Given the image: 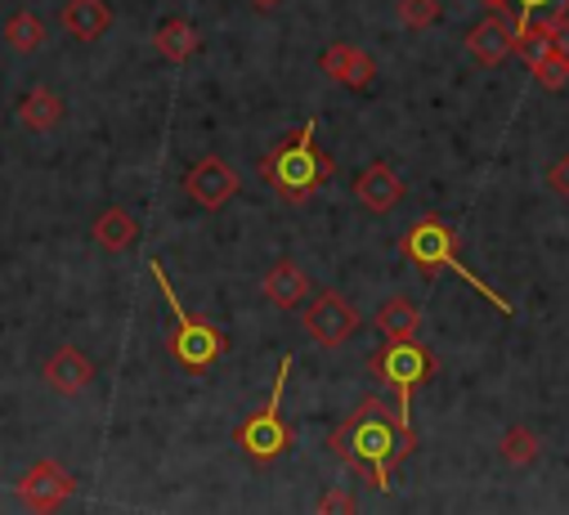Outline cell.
<instances>
[{"label":"cell","mask_w":569,"mask_h":515,"mask_svg":"<svg viewBox=\"0 0 569 515\" xmlns=\"http://www.w3.org/2000/svg\"><path fill=\"white\" fill-rule=\"evenodd\" d=\"M319 72L332 77V81H341V85H350V90H368L372 77H377V63H372L368 50H359L350 41H337V46H328L319 54Z\"/></svg>","instance_id":"obj_11"},{"label":"cell","mask_w":569,"mask_h":515,"mask_svg":"<svg viewBox=\"0 0 569 515\" xmlns=\"http://www.w3.org/2000/svg\"><path fill=\"white\" fill-rule=\"evenodd\" d=\"M520 10V23H542L556 28L560 19H569V0H511Z\"/></svg>","instance_id":"obj_21"},{"label":"cell","mask_w":569,"mask_h":515,"mask_svg":"<svg viewBox=\"0 0 569 515\" xmlns=\"http://www.w3.org/2000/svg\"><path fill=\"white\" fill-rule=\"evenodd\" d=\"M399 23H403L408 32L436 28V23H440V0H399Z\"/></svg>","instance_id":"obj_23"},{"label":"cell","mask_w":569,"mask_h":515,"mask_svg":"<svg viewBox=\"0 0 569 515\" xmlns=\"http://www.w3.org/2000/svg\"><path fill=\"white\" fill-rule=\"evenodd\" d=\"M529 72L538 77V85H542V90H565V85H569V59H565V54H556V50H551L547 59H538Z\"/></svg>","instance_id":"obj_24"},{"label":"cell","mask_w":569,"mask_h":515,"mask_svg":"<svg viewBox=\"0 0 569 515\" xmlns=\"http://www.w3.org/2000/svg\"><path fill=\"white\" fill-rule=\"evenodd\" d=\"M292 367H297V359L292 354H282L278 359V376H273V391H269V404L256 413V417H247L242 426H238V448L256 462V466H269V462H278L282 453L292 448V426L282 422V391H288V376H292Z\"/></svg>","instance_id":"obj_5"},{"label":"cell","mask_w":569,"mask_h":515,"mask_svg":"<svg viewBox=\"0 0 569 515\" xmlns=\"http://www.w3.org/2000/svg\"><path fill=\"white\" fill-rule=\"evenodd\" d=\"M153 46H158V54H162V59L184 63V59H193V54H198V28H193L189 19H167V23L158 28Z\"/></svg>","instance_id":"obj_19"},{"label":"cell","mask_w":569,"mask_h":515,"mask_svg":"<svg viewBox=\"0 0 569 515\" xmlns=\"http://www.w3.org/2000/svg\"><path fill=\"white\" fill-rule=\"evenodd\" d=\"M538 435L529 431V426H511L507 435H502V462H511V466H529L533 457H538Z\"/></svg>","instance_id":"obj_22"},{"label":"cell","mask_w":569,"mask_h":515,"mask_svg":"<svg viewBox=\"0 0 569 515\" xmlns=\"http://www.w3.org/2000/svg\"><path fill=\"white\" fill-rule=\"evenodd\" d=\"M72 488H77V479H72V471H63L59 462H37V466L23 471V479L14 484V493H19V502H23L28 511H59V506L72 497Z\"/></svg>","instance_id":"obj_9"},{"label":"cell","mask_w":569,"mask_h":515,"mask_svg":"<svg viewBox=\"0 0 569 515\" xmlns=\"http://www.w3.org/2000/svg\"><path fill=\"white\" fill-rule=\"evenodd\" d=\"M6 46L23 50V54H37L46 46V23L32 14V10H19L10 23H6Z\"/></svg>","instance_id":"obj_20"},{"label":"cell","mask_w":569,"mask_h":515,"mask_svg":"<svg viewBox=\"0 0 569 515\" xmlns=\"http://www.w3.org/2000/svg\"><path fill=\"white\" fill-rule=\"evenodd\" d=\"M319 511H323V515H328V511H341V515H346V511H355V497L341 493V488H332V493L319 497Z\"/></svg>","instance_id":"obj_26"},{"label":"cell","mask_w":569,"mask_h":515,"mask_svg":"<svg viewBox=\"0 0 569 515\" xmlns=\"http://www.w3.org/2000/svg\"><path fill=\"white\" fill-rule=\"evenodd\" d=\"M94 381V359L86 354V350H77V345H59L50 359H46V385L50 391H59V395H81L86 385Z\"/></svg>","instance_id":"obj_12"},{"label":"cell","mask_w":569,"mask_h":515,"mask_svg":"<svg viewBox=\"0 0 569 515\" xmlns=\"http://www.w3.org/2000/svg\"><path fill=\"white\" fill-rule=\"evenodd\" d=\"M59 23L72 41H99L108 28H112V10L103 6V0H68V6L59 10Z\"/></svg>","instance_id":"obj_14"},{"label":"cell","mask_w":569,"mask_h":515,"mask_svg":"<svg viewBox=\"0 0 569 515\" xmlns=\"http://www.w3.org/2000/svg\"><path fill=\"white\" fill-rule=\"evenodd\" d=\"M328 448L350 466L363 471L372 479V488L390 493L395 488V466L417 448V431L412 422L399 417L395 404H386L381 395L359 400V408L332 431Z\"/></svg>","instance_id":"obj_1"},{"label":"cell","mask_w":569,"mask_h":515,"mask_svg":"<svg viewBox=\"0 0 569 515\" xmlns=\"http://www.w3.org/2000/svg\"><path fill=\"white\" fill-rule=\"evenodd\" d=\"M355 198H359L363 211L386 215V211H395V206L403 202V180H399L386 162H372V166L359 171V180H355Z\"/></svg>","instance_id":"obj_13"},{"label":"cell","mask_w":569,"mask_h":515,"mask_svg":"<svg viewBox=\"0 0 569 515\" xmlns=\"http://www.w3.org/2000/svg\"><path fill=\"white\" fill-rule=\"evenodd\" d=\"M264 296H269V305H278V310H297V305H306V296H310V279H306V270H301L297 261H278V265L264 274Z\"/></svg>","instance_id":"obj_15"},{"label":"cell","mask_w":569,"mask_h":515,"mask_svg":"<svg viewBox=\"0 0 569 515\" xmlns=\"http://www.w3.org/2000/svg\"><path fill=\"white\" fill-rule=\"evenodd\" d=\"M301 323H306V332H310L323 350H337V345H346V341L359 332V310H355L341 292H319L315 305H306Z\"/></svg>","instance_id":"obj_7"},{"label":"cell","mask_w":569,"mask_h":515,"mask_svg":"<svg viewBox=\"0 0 569 515\" xmlns=\"http://www.w3.org/2000/svg\"><path fill=\"white\" fill-rule=\"evenodd\" d=\"M149 274H153V283L162 287V296H167V305H171V359H176L180 367H189V372L216 367V359H224V350H229V336H224L216 323H207V319H198V314H189V310L180 305V296H176V287H171V279H167V270H162V261H153Z\"/></svg>","instance_id":"obj_4"},{"label":"cell","mask_w":569,"mask_h":515,"mask_svg":"<svg viewBox=\"0 0 569 515\" xmlns=\"http://www.w3.org/2000/svg\"><path fill=\"white\" fill-rule=\"evenodd\" d=\"M399 251H403V261H412L417 270H421V279L431 283L436 274H445V270H453L458 279H467L480 296H489V305L493 310H502V314H511V305L485 283V279H476L467 265H462V255H458V229L453 224H445V220H436V215H426V220H417L403 238H399Z\"/></svg>","instance_id":"obj_3"},{"label":"cell","mask_w":569,"mask_h":515,"mask_svg":"<svg viewBox=\"0 0 569 515\" xmlns=\"http://www.w3.org/2000/svg\"><path fill=\"white\" fill-rule=\"evenodd\" d=\"M551 50H556V54H565V59H569V19H560V23H556V28H551Z\"/></svg>","instance_id":"obj_27"},{"label":"cell","mask_w":569,"mask_h":515,"mask_svg":"<svg viewBox=\"0 0 569 515\" xmlns=\"http://www.w3.org/2000/svg\"><path fill=\"white\" fill-rule=\"evenodd\" d=\"M59 121H63V99L50 85H37V90L23 94V103H19V125L23 131L46 135V131H54Z\"/></svg>","instance_id":"obj_16"},{"label":"cell","mask_w":569,"mask_h":515,"mask_svg":"<svg viewBox=\"0 0 569 515\" xmlns=\"http://www.w3.org/2000/svg\"><path fill=\"white\" fill-rule=\"evenodd\" d=\"M368 367H372L377 381H386L390 391H395V408H399V417L412 422V391H417L421 381H431V376H436V354L408 336V341H386V345L368 359Z\"/></svg>","instance_id":"obj_6"},{"label":"cell","mask_w":569,"mask_h":515,"mask_svg":"<svg viewBox=\"0 0 569 515\" xmlns=\"http://www.w3.org/2000/svg\"><path fill=\"white\" fill-rule=\"evenodd\" d=\"M377 327H381L386 341H408V336H417V327H421V310H417L408 296H390V301L377 310Z\"/></svg>","instance_id":"obj_18"},{"label":"cell","mask_w":569,"mask_h":515,"mask_svg":"<svg viewBox=\"0 0 569 515\" xmlns=\"http://www.w3.org/2000/svg\"><path fill=\"white\" fill-rule=\"evenodd\" d=\"M315 131H319V121H306L301 131H297V140L278 144L273 153L260 158V180H264L278 198L306 202L315 189H323V184L337 175V162L315 149Z\"/></svg>","instance_id":"obj_2"},{"label":"cell","mask_w":569,"mask_h":515,"mask_svg":"<svg viewBox=\"0 0 569 515\" xmlns=\"http://www.w3.org/2000/svg\"><path fill=\"white\" fill-rule=\"evenodd\" d=\"M94 242L103 246V251H130L134 246V238H139V224H134V215L126 211V206H108L99 220H94Z\"/></svg>","instance_id":"obj_17"},{"label":"cell","mask_w":569,"mask_h":515,"mask_svg":"<svg viewBox=\"0 0 569 515\" xmlns=\"http://www.w3.org/2000/svg\"><path fill=\"white\" fill-rule=\"evenodd\" d=\"M251 6H260V10H273V6H282V0H251Z\"/></svg>","instance_id":"obj_29"},{"label":"cell","mask_w":569,"mask_h":515,"mask_svg":"<svg viewBox=\"0 0 569 515\" xmlns=\"http://www.w3.org/2000/svg\"><path fill=\"white\" fill-rule=\"evenodd\" d=\"M489 10H511V0H485Z\"/></svg>","instance_id":"obj_28"},{"label":"cell","mask_w":569,"mask_h":515,"mask_svg":"<svg viewBox=\"0 0 569 515\" xmlns=\"http://www.w3.org/2000/svg\"><path fill=\"white\" fill-rule=\"evenodd\" d=\"M547 189L569 202V153H560V158L547 166Z\"/></svg>","instance_id":"obj_25"},{"label":"cell","mask_w":569,"mask_h":515,"mask_svg":"<svg viewBox=\"0 0 569 515\" xmlns=\"http://www.w3.org/2000/svg\"><path fill=\"white\" fill-rule=\"evenodd\" d=\"M516 37H520V14L493 10L489 19H480V23L467 32V54H471L480 68H502V63L516 54Z\"/></svg>","instance_id":"obj_8"},{"label":"cell","mask_w":569,"mask_h":515,"mask_svg":"<svg viewBox=\"0 0 569 515\" xmlns=\"http://www.w3.org/2000/svg\"><path fill=\"white\" fill-rule=\"evenodd\" d=\"M184 193L202 206V211H220L233 193H238V171L224 158H202L189 175H184Z\"/></svg>","instance_id":"obj_10"}]
</instances>
